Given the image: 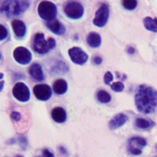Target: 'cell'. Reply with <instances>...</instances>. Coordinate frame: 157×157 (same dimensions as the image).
Masks as SVG:
<instances>
[{"mask_svg": "<svg viewBox=\"0 0 157 157\" xmlns=\"http://www.w3.org/2000/svg\"><path fill=\"white\" fill-rule=\"evenodd\" d=\"M137 110L144 114L152 113L157 107V91L145 85H140L134 96Z\"/></svg>", "mask_w": 157, "mask_h": 157, "instance_id": "obj_1", "label": "cell"}, {"mask_svg": "<svg viewBox=\"0 0 157 157\" xmlns=\"http://www.w3.org/2000/svg\"><path fill=\"white\" fill-rule=\"evenodd\" d=\"M92 61L93 63L96 64V65H99L102 63V59L101 57L99 56H95L92 59Z\"/></svg>", "mask_w": 157, "mask_h": 157, "instance_id": "obj_30", "label": "cell"}, {"mask_svg": "<svg viewBox=\"0 0 157 157\" xmlns=\"http://www.w3.org/2000/svg\"><path fill=\"white\" fill-rule=\"evenodd\" d=\"M29 7V2L28 1H5L0 8L1 13L7 17L18 16Z\"/></svg>", "mask_w": 157, "mask_h": 157, "instance_id": "obj_2", "label": "cell"}, {"mask_svg": "<svg viewBox=\"0 0 157 157\" xmlns=\"http://www.w3.org/2000/svg\"><path fill=\"white\" fill-rule=\"evenodd\" d=\"M13 56L18 63L22 65L29 64L32 59L31 52L24 47H18L15 48L13 52Z\"/></svg>", "mask_w": 157, "mask_h": 157, "instance_id": "obj_9", "label": "cell"}, {"mask_svg": "<svg viewBox=\"0 0 157 157\" xmlns=\"http://www.w3.org/2000/svg\"><path fill=\"white\" fill-rule=\"evenodd\" d=\"M155 157H157V156H155Z\"/></svg>", "mask_w": 157, "mask_h": 157, "instance_id": "obj_37", "label": "cell"}, {"mask_svg": "<svg viewBox=\"0 0 157 157\" xmlns=\"http://www.w3.org/2000/svg\"><path fill=\"white\" fill-rule=\"evenodd\" d=\"M4 81H1L0 84H1V91L2 90L3 88V85H4Z\"/></svg>", "mask_w": 157, "mask_h": 157, "instance_id": "obj_34", "label": "cell"}, {"mask_svg": "<svg viewBox=\"0 0 157 157\" xmlns=\"http://www.w3.org/2000/svg\"><path fill=\"white\" fill-rule=\"evenodd\" d=\"M96 98L99 102L106 104L110 101L112 98L108 92L103 90H100L96 94Z\"/></svg>", "mask_w": 157, "mask_h": 157, "instance_id": "obj_21", "label": "cell"}, {"mask_svg": "<svg viewBox=\"0 0 157 157\" xmlns=\"http://www.w3.org/2000/svg\"><path fill=\"white\" fill-rule=\"evenodd\" d=\"M147 145L146 140L141 137H132L128 140L127 150L132 155H139L142 153V149Z\"/></svg>", "mask_w": 157, "mask_h": 157, "instance_id": "obj_6", "label": "cell"}, {"mask_svg": "<svg viewBox=\"0 0 157 157\" xmlns=\"http://www.w3.org/2000/svg\"><path fill=\"white\" fill-rule=\"evenodd\" d=\"M9 144H15V142H16V140H15V139H10V140H9Z\"/></svg>", "mask_w": 157, "mask_h": 157, "instance_id": "obj_33", "label": "cell"}, {"mask_svg": "<svg viewBox=\"0 0 157 157\" xmlns=\"http://www.w3.org/2000/svg\"><path fill=\"white\" fill-rule=\"evenodd\" d=\"M46 26L50 31L56 35L62 36L66 32V28L63 24L56 19L47 21L46 23Z\"/></svg>", "mask_w": 157, "mask_h": 157, "instance_id": "obj_13", "label": "cell"}, {"mask_svg": "<svg viewBox=\"0 0 157 157\" xmlns=\"http://www.w3.org/2000/svg\"><path fill=\"white\" fill-rule=\"evenodd\" d=\"M156 149H157V145H156Z\"/></svg>", "mask_w": 157, "mask_h": 157, "instance_id": "obj_36", "label": "cell"}, {"mask_svg": "<svg viewBox=\"0 0 157 157\" xmlns=\"http://www.w3.org/2000/svg\"><path fill=\"white\" fill-rule=\"evenodd\" d=\"M63 10L68 18L73 20L80 18L84 13V9L82 5L77 1L66 2L63 7Z\"/></svg>", "mask_w": 157, "mask_h": 157, "instance_id": "obj_5", "label": "cell"}, {"mask_svg": "<svg viewBox=\"0 0 157 157\" xmlns=\"http://www.w3.org/2000/svg\"><path fill=\"white\" fill-rule=\"evenodd\" d=\"M8 36V31L6 28L2 24L0 25V40H3Z\"/></svg>", "mask_w": 157, "mask_h": 157, "instance_id": "obj_25", "label": "cell"}, {"mask_svg": "<svg viewBox=\"0 0 157 157\" xmlns=\"http://www.w3.org/2000/svg\"><path fill=\"white\" fill-rule=\"evenodd\" d=\"M37 13L42 19L50 21L55 19L57 15V8L52 2L43 1L37 6Z\"/></svg>", "mask_w": 157, "mask_h": 157, "instance_id": "obj_4", "label": "cell"}, {"mask_svg": "<svg viewBox=\"0 0 157 157\" xmlns=\"http://www.w3.org/2000/svg\"><path fill=\"white\" fill-rule=\"evenodd\" d=\"M10 117L14 121L17 122V121H20V120L21 118V115L18 112L13 111L10 114Z\"/></svg>", "mask_w": 157, "mask_h": 157, "instance_id": "obj_28", "label": "cell"}, {"mask_svg": "<svg viewBox=\"0 0 157 157\" xmlns=\"http://www.w3.org/2000/svg\"><path fill=\"white\" fill-rule=\"evenodd\" d=\"M11 24L15 36L18 39L23 38L26 33V26L24 22L20 20H13Z\"/></svg>", "mask_w": 157, "mask_h": 157, "instance_id": "obj_15", "label": "cell"}, {"mask_svg": "<svg viewBox=\"0 0 157 157\" xmlns=\"http://www.w3.org/2000/svg\"><path fill=\"white\" fill-rule=\"evenodd\" d=\"M28 73L30 76L37 82H41L44 80V75L41 66L38 63L32 64L28 69Z\"/></svg>", "mask_w": 157, "mask_h": 157, "instance_id": "obj_14", "label": "cell"}, {"mask_svg": "<svg viewBox=\"0 0 157 157\" xmlns=\"http://www.w3.org/2000/svg\"><path fill=\"white\" fill-rule=\"evenodd\" d=\"M111 89L115 92H121L123 91L124 88V85L121 82H113L112 85H110Z\"/></svg>", "mask_w": 157, "mask_h": 157, "instance_id": "obj_24", "label": "cell"}, {"mask_svg": "<svg viewBox=\"0 0 157 157\" xmlns=\"http://www.w3.org/2000/svg\"><path fill=\"white\" fill-rule=\"evenodd\" d=\"M69 70V67L67 65L62 61H59L56 64L52 69V71H53L54 73L58 74H64L67 72Z\"/></svg>", "mask_w": 157, "mask_h": 157, "instance_id": "obj_22", "label": "cell"}, {"mask_svg": "<svg viewBox=\"0 0 157 157\" xmlns=\"http://www.w3.org/2000/svg\"><path fill=\"white\" fill-rule=\"evenodd\" d=\"M143 22L146 29L157 33V17L152 18L150 17H146L144 18Z\"/></svg>", "mask_w": 157, "mask_h": 157, "instance_id": "obj_20", "label": "cell"}, {"mask_svg": "<svg viewBox=\"0 0 157 157\" xmlns=\"http://www.w3.org/2000/svg\"><path fill=\"white\" fill-rule=\"evenodd\" d=\"M109 16V6L103 3L98 8L95 13V17L93 19V23L95 26L98 27H103L107 23Z\"/></svg>", "mask_w": 157, "mask_h": 157, "instance_id": "obj_8", "label": "cell"}, {"mask_svg": "<svg viewBox=\"0 0 157 157\" xmlns=\"http://www.w3.org/2000/svg\"><path fill=\"white\" fill-rule=\"evenodd\" d=\"M36 157H55L54 154L48 149L44 148L42 150V155Z\"/></svg>", "mask_w": 157, "mask_h": 157, "instance_id": "obj_27", "label": "cell"}, {"mask_svg": "<svg viewBox=\"0 0 157 157\" xmlns=\"http://www.w3.org/2000/svg\"><path fill=\"white\" fill-rule=\"evenodd\" d=\"M128 120V117L124 113H120L115 115L109 123V127L111 129H117L123 126Z\"/></svg>", "mask_w": 157, "mask_h": 157, "instance_id": "obj_12", "label": "cell"}, {"mask_svg": "<svg viewBox=\"0 0 157 157\" xmlns=\"http://www.w3.org/2000/svg\"><path fill=\"white\" fill-rule=\"evenodd\" d=\"M86 42L91 48H98L101 44V37L96 32H90L86 37Z\"/></svg>", "mask_w": 157, "mask_h": 157, "instance_id": "obj_18", "label": "cell"}, {"mask_svg": "<svg viewBox=\"0 0 157 157\" xmlns=\"http://www.w3.org/2000/svg\"><path fill=\"white\" fill-rule=\"evenodd\" d=\"M113 77L112 74L110 71H107L104 75V81L106 85H109L110 83L113 80Z\"/></svg>", "mask_w": 157, "mask_h": 157, "instance_id": "obj_26", "label": "cell"}, {"mask_svg": "<svg viewBox=\"0 0 157 157\" xmlns=\"http://www.w3.org/2000/svg\"><path fill=\"white\" fill-rule=\"evenodd\" d=\"M54 93L58 95L64 94L67 90V83L66 81L63 78L56 80L52 85Z\"/></svg>", "mask_w": 157, "mask_h": 157, "instance_id": "obj_17", "label": "cell"}, {"mask_svg": "<svg viewBox=\"0 0 157 157\" xmlns=\"http://www.w3.org/2000/svg\"><path fill=\"white\" fill-rule=\"evenodd\" d=\"M18 142L20 144V145L21 146V148L25 149L28 145V140L24 136H20L18 138Z\"/></svg>", "mask_w": 157, "mask_h": 157, "instance_id": "obj_29", "label": "cell"}, {"mask_svg": "<svg viewBox=\"0 0 157 157\" xmlns=\"http://www.w3.org/2000/svg\"><path fill=\"white\" fill-rule=\"evenodd\" d=\"M155 124L156 123L155 121L143 118H137L134 121V126L136 128L144 130L149 129L155 126Z\"/></svg>", "mask_w": 157, "mask_h": 157, "instance_id": "obj_19", "label": "cell"}, {"mask_svg": "<svg viewBox=\"0 0 157 157\" xmlns=\"http://www.w3.org/2000/svg\"><path fill=\"white\" fill-rule=\"evenodd\" d=\"M52 119L58 123H63L66 121L67 114L66 110L61 107H54L51 112Z\"/></svg>", "mask_w": 157, "mask_h": 157, "instance_id": "obj_16", "label": "cell"}, {"mask_svg": "<svg viewBox=\"0 0 157 157\" xmlns=\"http://www.w3.org/2000/svg\"><path fill=\"white\" fill-rule=\"evenodd\" d=\"M16 157H23L22 156H21V155H17L16 156Z\"/></svg>", "mask_w": 157, "mask_h": 157, "instance_id": "obj_35", "label": "cell"}, {"mask_svg": "<svg viewBox=\"0 0 157 157\" xmlns=\"http://www.w3.org/2000/svg\"><path fill=\"white\" fill-rule=\"evenodd\" d=\"M122 5L124 9L132 10L136 8L137 1L136 0H124L122 1Z\"/></svg>", "mask_w": 157, "mask_h": 157, "instance_id": "obj_23", "label": "cell"}, {"mask_svg": "<svg viewBox=\"0 0 157 157\" xmlns=\"http://www.w3.org/2000/svg\"><path fill=\"white\" fill-rule=\"evenodd\" d=\"M55 46L56 40L53 37H50L46 40L43 33H37L35 34L32 42V47L37 53L40 55L46 54Z\"/></svg>", "mask_w": 157, "mask_h": 157, "instance_id": "obj_3", "label": "cell"}, {"mask_svg": "<svg viewBox=\"0 0 157 157\" xmlns=\"http://www.w3.org/2000/svg\"><path fill=\"white\" fill-rule=\"evenodd\" d=\"M13 97L18 101L25 102L29 100L30 91L26 84L23 82H17L12 89Z\"/></svg>", "mask_w": 157, "mask_h": 157, "instance_id": "obj_7", "label": "cell"}, {"mask_svg": "<svg viewBox=\"0 0 157 157\" xmlns=\"http://www.w3.org/2000/svg\"><path fill=\"white\" fill-rule=\"evenodd\" d=\"M33 91L37 99L43 101L48 100L52 94L50 86L44 83L36 85L33 88Z\"/></svg>", "mask_w": 157, "mask_h": 157, "instance_id": "obj_11", "label": "cell"}, {"mask_svg": "<svg viewBox=\"0 0 157 157\" xmlns=\"http://www.w3.org/2000/svg\"><path fill=\"white\" fill-rule=\"evenodd\" d=\"M59 150L61 152V153H62L63 155H66L67 154V151H66V148L64 147H62V146L59 147Z\"/></svg>", "mask_w": 157, "mask_h": 157, "instance_id": "obj_32", "label": "cell"}, {"mask_svg": "<svg viewBox=\"0 0 157 157\" xmlns=\"http://www.w3.org/2000/svg\"><path fill=\"white\" fill-rule=\"evenodd\" d=\"M127 52L130 55H132L135 53V48L131 46H129L127 48Z\"/></svg>", "mask_w": 157, "mask_h": 157, "instance_id": "obj_31", "label": "cell"}, {"mask_svg": "<svg viewBox=\"0 0 157 157\" xmlns=\"http://www.w3.org/2000/svg\"><path fill=\"white\" fill-rule=\"evenodd\" d=\"M69 56L71 61L78 65L84 64L88 59V56L81 48L78 47H74L69 49Z\"/></svg>", "mask_w": 157, "mask_h": 157, "instance_id": "obj_10", "label": "cell"}]
</instances>
